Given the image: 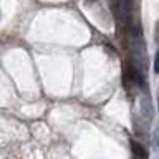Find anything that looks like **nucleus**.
<instances>
[{"mask_svg": "<svg viewBox=\"0 0 159 159\" xmlns=\"http://www.w3.org/2000/svg\"><path fill=\"white\" fill-rule=\"evenodd\" d=\"M136 78H138L136 68H134V65L131 63V60H128V61L124 63V86H128L129 83H134Z\"/></svg>", "mask_w": 159, "mask_h": 159, "instance_id": "1", "label": "nucleus"}, {"mask_svg": "<svg viewBox=\"0 0 159 159\" xmlns=\"http://www.w3.org/2000/svg\"><path fill=\"white\" fill-rule=\"evenodd\" d=\"M131 151L138 159H146L148 157V149L144 148L143 144H139L138 141H131Z\"/></svg>", "mask_w": 159, "mask_h": 159, "instance_id": "2", "label": "nucleus"}]
</instances>
